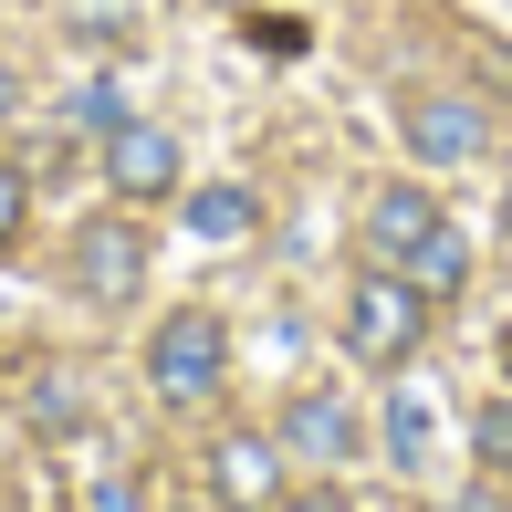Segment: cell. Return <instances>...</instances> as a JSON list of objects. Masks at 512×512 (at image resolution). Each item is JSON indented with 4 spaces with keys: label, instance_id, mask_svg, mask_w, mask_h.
<instances>
[{
    "label": "cell",
    "instance_id": "obj_1",
    "mask_svg": "<svg viewBox=\"0 0 512 512\" xmlns=\"http://www.w3.org/2000/svg\"><path fill=\"white\" fill-rule=\"evenodd\" d=\"M366 262L408 272L429 304H450V293L471 283V251H460V230L439 220V199H429V189H408V178L366 199Z\"/></svg>",
    "mask_w": 512,
    "mask_h": 512
},
{
    "label": "cell",
    "instance_id": "obj_2",
    "mask_svg": "<svg viewBox=\"0 0 512 512\" xmlns=\"http://www.w3.org/2000/svg\"><path fill=\"white\" fill-rule=\"evenodd\" d=\"M418 335H429V293H418L408 272L366 262V272H356V293H345V356L377 366V377H398V366L418 356Z\"/></svg>",
    "mask_w": 512,
    "mask_h": 512
},
{
    "label": "cell",
    "instance_id": "obj_3",
    "mask_svg": "<svg viewBox=\"0 0 512 512\" xmlns=\"http://www.w3.org/2000/svg\"><path fill=\"white\" fill-rule=\"evenodd\" d=\"M220 377H230V335H220V314L178 304V314L147 335V387H157L168 408H199V398H220Z\"/></svg>",
    "mask_w": 512,
    "mask_h": 512
},
{
    "label": "cell",
    "instance_id": "obj_4",
    "mask_svg": "<svg viewBox=\"0 0 512 512\" xmlns=\"http://www.w3.org/2000/svg\"><path fill=\"white\" fill-rule=\"evenodd\" d=\"M74 293H84V304H136V293H147V230H136V220H84Z\"/></svg>",
    "mask_w": 512,
    "mask_h": 512
},
{
    "label": "cell",
    "instance_id": "obj_5",
    "mask_svg": "<svg viewBox=\"0 0 512 512\" xmlns=\"http://www.w3.org/2000/svg\"><path fill=\"white\" fill-rule=\"evenodd\" d=\"M105 189L126 199V209H147V199H178V136L168 126H115L105 136Z\"/></svg>",
    "mask_w": 512,
    "mask_h": 512
},
{
    "label": "cell",
    "instance_id": "obj_6",
    "mask_svg": "<svg viewBox=\"0 0 512 512\" xmlns=\"http://www.w3.org/2000/svg\"><path fill=\"white\" fill-rule=\"evenodd\" d=\"M209 481H220L230 512H272V502H283V439H262V429L209 439Z\"/></svg>",
    "mask_w": 512,
    "mask_h": 512
},
{
    "label": "cell",
    "instance_id": "obj_7",
    "mask_svg": "<svg viewBox=\"0 0 512 512\" xmlns=\"http://www.w3.org/2000/svg\"><path fill=\"white\" fill-rule=\"evenodd\" d=\"M408 147L429 157V168H471V157L492 147V115L471 95H408Z\"/></svg>",
    "mask_w": 512,
    "mask_h": 512
},
{
    "label": "cell",
    "instance_id": "obj_8",
    "mask_svg": "<svg viewBox=\"0 0 512 512\" xmlns=\"http://www.w3.org/2000/svg\"><path fill=\"white\" fill-rule=\"evenodd\" d=\"M283 450L314 460V471H345V460H356V408L324 398V387H314V398H293V408H283Z\"/></svg>",
    "mask_w": 512,
    "mask_h": 512
},
{
    "label": "cell",
    "instance_id": "obj_9",
    "mask_svg": "<svg viewBox=\"0 0 512 512\" xmlns=\"http://www.w3.org/2000/svg\"><path fill=\"white\" fill-rule=\"evenodd\" d=\"M21 418H32L42 439H74L84 418H95V398H84V366H42L32 398H21Z\"/></svg>",
    "mask_w": 512,
    "mask_h": 512
},
{
    "label": "cell",
    "instance_id": "obj_10",
    "mask_svg": "<svg viewBox=\"0 0 512 512\" xmlns=\"http://www.w3.org/2000/svg\"><path fill=\"white\" fill-rule=\"evenodd\" d=\"M178 220H189L199 241H241V230L262 220V199H251V189H230V178H220V189H189V209H178Z\"/></svg>",
    "mask_w": 512,
    "mask_h": 512
},
{
    "label": "cell",
    "instance_id": "obj_11",
    "mask_svg": "<svg viewBox=\"0 0 512 512\" xmlns=\"http://www.w3.org/2000/svg\"><path fill=\"white\" fill-rule=\"evenodd\" d=\"M429 398H387V460H398V471H429Z\"/></svg>",
    "mask_w": 512,
    "mask_h": 512
},
{
    "label": "cell",
    "instance_id": "obj_12",
    "mask_svg": "<svg viewBox=\"0 0 512 512\" xmlns=\"http://www.w3.org/2000/svg\"><path fill=\"white\" fill-rule=\"evenodd\" d=\"M471 450H481V471H512V408H502V398L471 418Z\"/></svg>",
    "mask_w": 512,
    "mask_h": 512
},
{
    "label": "cell",
    "instance_id": "obj_13",
    "mask_svg": "<svg viewBox=\"0 0 512 512\" xmlns=\"http://www.w3.org/2000/svg\"><path fill=\"white\" fill-rule=\"evenodd\" d=\"M74 126H95V136H115V126H126V95H115V84L95 74V84H84V95H74Z\"/></svg>",
    "mask_w": 512,
    "mask_h": 512
},
{
    "label": "cell",
    "instance_id": "obj_14",
    "mask_svg": "<svg viewBox=\"0 0 512 512\" xmlns=\"http://www.w3.org/2000/svg\"><path fill=\"white\" fill-rule=\"evenodd\" d=\"M21 209H32V178H21V168H11V157H0V251H11V241H21Z\"/></svg>",
    "mask_w": 512,
    "mask_h": 512
},
{
    "label": "cell",
    "instance_id": "obj_15",
    "mask_svg": "<svg viewBox=\"0 0 512 512\" xmlns=\"http://www.w3.org/2000/svg\"><path fill=\"white\" fill-rule=\"evenodd\" d=\"M84 512H147V492H136V481H95V492H84Z\"/></svg>",
    "mask_w": 512,
    "mask_h": 512
},
{
    "label": "cell",
    "instance_id": "obj_16",
    "mask_svg": "<svg viewBox=\"0 0 512 512\" xmlns=\"http://www.w3.org/2000/svg\"><path fill=\"white\" fill-rule=\"evenodd\" d=\"M450 512H502V492H492V481H481V492H460Z\"/></svg>",
    "mask_w": 512,
    "mask_h": 512
}]
</instances>
